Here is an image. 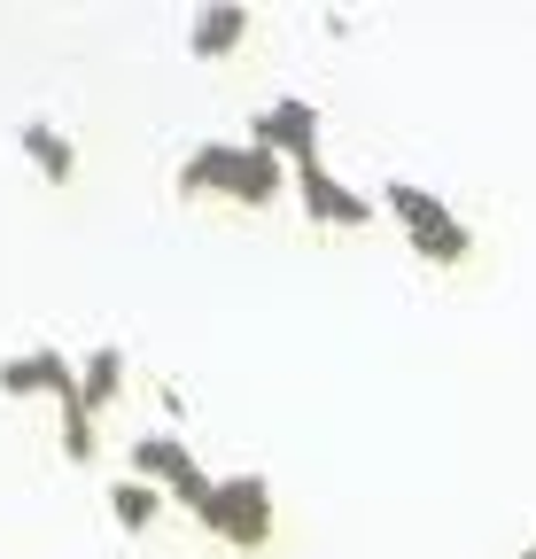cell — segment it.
<instances>
[{"instance_id":"cell-1","label":"cell","mask_w":536,"mask_h":559,"mask_svg":"<svg viewBox=\"0 0 536 559\" xmlns=\"http://www.w3.org/2000/svg\"><path fill=\"white\" fill-rule=\"evenodd\" d=\"M381 210L405 226L413 257H428V264H466V257H475V234H466V218H458L443 194H428V187H413V179H389V187H381Z\"/></svg>"},{"instance_id":"cell-2","label":"cell","mask_w":536,"mask_h":559,"mask_svg":"<svg viewBox=\"0 0 536 559\" xmlns=\"http://www.w3.org/2000/svg\"><path fill=\"white\" fill-rule=\"evenodd\" d=\"M194 521H203L218 544H234V551H264L273 544V481L264 474H218L211 506Z\"/></svg>"},{"instance_id":"cell-3","label":"cell","mask_w":536,"mask_h":559,"mask_svg":"<svg viewBox=\"0 0 536 559\" xmlns=\"http://www.w3.org/2000/svg\"><path fill=\"white\" fill-rule=\"evenodd\" d=\"M124 459H132V481H156L164 498H171V506H187V513H203V506H211V489H218V474L194 459L179 436H141Z\"/></svg>"},{"instance_id":"cell-4","label":"cell","mask_w":536,"mask_h":559,"mask_svg":"<svg viewBox=\"0 0 536 559\" xmlns=\"http://www.w3.org/2000/svg\"><path fill=\"white\" fill-rule=\"evenodd\" d=\"M296 210H303L311 226H326V234H358V226L381 218V202L358 194L350 179H334L326 164H303V171H296Z\"/></svg>"},{"instance_id":"cell-5","label":"cell","mask_w":536,"mask_h":559,"mask_svg":"<svg viewBox=\"0 0 536 559\" xmlns=\"http://www.w3.org/2000/svg\"><path fill=\"white\" fill-rule=\"evenodd\" d=\"M249 148H273L281 164H319V109L311 102H296V94H281V102H264L257 117H249Z\"/></svg>"},{"instance_id":"cell-6","label":"cell","mask_w":536,"mask_h":559,"mask_svg":"<svg viewBox=\"0 0 536 559\" xmlns=\"http://www.w3.org/2000/svg\"><path fill=\"white\" fill-rule=\"evenodd\" d=\"M241 164H249V148H234V140H194L187 148V164H179V202H241Z\"/></svg>"},{"instance_id":"cell-7","label":"cell","mask_w":536,"mask_h":559,"mask_svg":"<svg viewBox=\"0 0 536 559\" xmlns=\"http://www.w3.org/2000/svg\"><path fill=\"white\" fill-rule=\"evenodd\" d=\"M55 396V404H71L79 396V358H62V349H24V358L0 366V396Z\"/></svg>"},{"instance_id":"cell-8","label":"cell","mask_w":536,"mask_h":559,"mask_svg":"<svg viewBox=\"0 0 536 559\" xmlns=\"http://www.w3.org/2000/svg\"><path fill=\"white\" fill-rule=\"evenodd\" d=\"M241 39H249V9H241V0H211V9H194V24H187V55L194 62H226Z\"/></svg>"},{"instance_id":"cell-9","label":"cell","mask_w":536,"mask_h":559,"mask_svg":"<svg viewBox=\"0 0 536 559\" xmlns=\"http://www.w3.org/2000/svg\"><path fill=\"white\" fill-rule=\"evenodd\" d=\"M16 148L32 156V171H39L47 187H71V179H79V148H71V132H55L47 117H32V124L16 132Z\"/></svg>"},{"instance_id":"cell-10","label":"cell","mask_w":536,"mask_h":559,"mask_svg":"<svg viewBox=\"0 0 536 559\" xmlns=\"http://www.w3.org/2000/svg\"><path fill=\"white\" fill-rule=\"evenodd\" d=\"M117 396H124V349H109V342H102V349H86V358H79V396H71V404L102 419Z\"/></svg>"},{"instance_id":"cell-11","label":"cell","mask_w":536,"mask_h":559,"mask_svg":"<svg viewBox=\"0 0 536 559\" xmlns=\"http://www.w3.org/2000/svg\"><path fill=\"white\" fill-rule=\"evenodd\" d=\"M164 506H171V498H164L156 481H132V474H124V481H109V521H117L124 536H148V528L164 521Z\"/></svg>"},{"instance_id":"cell-12","label":"cell","mask_w":536,"mask_h":559,"mask_svg":"<svg viewBox=\"0 0 536 559\" xmlns=\"http://www.w3.org/2000/svg\"><path fill=\"white\" fill-rule=\"evenodd\" d=\"M281 194H288V164L273 148H249V164H241V210H273Z\"/></svg>"},{"instance_id":"cell-13","label":"cell","mask_w":536,"mask_h":559,"mask_svg":"<svg viewBox=\"0 0 536 559\" xmlns=\"http://www.w3.org/2000/svg\"><path fill=\"white\" fill-rule=\"evenodd\" d=\"M62 412V459L71 466H86L94 451H102V436H94V412H79V404H55Z\"/></svg>"},{"instance_id":"cell-14","label":"cell","mask_w":536,"mask_h":559,"mask_svg":"<svg viewBox=\"0 0 536 559\" xmlns=\"http://www.w3.org/2000/svg\"><path fill=\"white\" fill-rule=\"evenodd\" d=\"M521 559H536V544H528V551H521Z\"/></svg>"}]
</instances>
